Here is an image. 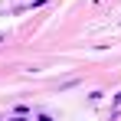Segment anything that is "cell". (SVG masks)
<instances>
[{"instance_id": "1", "label": "cell", "mask_w": 121, "mask_h": 121, "mask_svg": "<svg viewBox=\"0 0 121 121\" xmlns=\"http://www.w3.org/2000/svg\"><path fill=\"white\" fill-rule=\"evenodd\" d=\"M39 121H49V118H39Z\"/></svg>"}]
</instances>
